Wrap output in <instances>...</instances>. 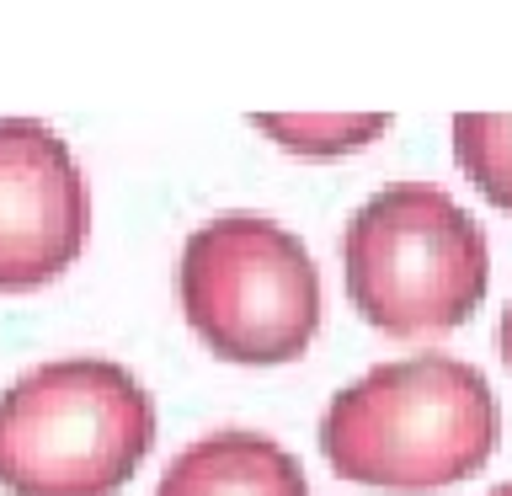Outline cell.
Segmentation results:
<instances>
[{
	"label": "cell",
	"mask_w": 512,
	"mask_h": 496,
	"mask_svg": "<svg viewBox=\"0 0 512 496\" xmlns=\"http://www.w3.org/2000/svg\"><path fill=\"white\" fill-rule=\"evenodd\" d=\"M155 443V400L107 358H59L0 395V486L11 496H118Z\"/></svg>",
	"instance_id": "7a4b0ae2"
},
{
	"label": "cell",
	"mask_w": 512,
	"mask_h": 496,
	"mask_svg": "<svg viewBox=\"0 0 512 496\" xmlns=\"http://www.w3.org/2000/svg\"><path fill=\"white\" fill-rule=\"evenodd\" d=\"M251 123L262 128L272 144H283V150H294V155H310V160L352 155L390 128L384 112H358V118H342V112H326V118H272V112H262V118H251Z\"/></svg>",
	"instance_id": "ba28073f"
},
{
	"label": "cell",
	"mask_w": 512,
	"mask_h": 496,
	"mask_svg": "<svg viewBox=\"0 0 512 496\" xmlns=\"http://www.w3.org/2000/svg\"><path fill=\"white\" fill-rule=\"evenodd\" d=\"M496 342H502V363L512 368V299H507V310H502V331H496Z\"/></svg>",
	"instance_id": "9c48e42d"
},
{
	"label": "cell",
	"mask_w": 512,
	"mask_h": 496,
	"mask_svg": "<svg viewBox=\"0 0 512 496\" xmlns=\"http://www.w3.org/2000/svg\"><path fill=\"white\" fill-rule=\"evenodd\" d=\"M155 496H310L299 459L246 427L208 432L171 459Z\"/></svg>",
	"instance_id": "8992f818"
},
{
	"label": "cell",
	"mask_w": 512,
	"mask_h": 496,
	"mask_svg": "<svg viewBox=\"0 0 512 496\" xmlns=\"http://www.w3.org/2000/svg\"><path fill=\"white\" fill-rule=\"evenodd\" d=\"M502 411L480 368L427 352L379 363L326 406L320 448L336 475L379 491H443L496 454Z\"/></svg>",
	"instance_id": "6da1fadb"
},
{
	"label": "cell",
	"mask_w": 512,
	"mask_h": 496,
	"mask_svg": "<svg viewBox=\"0 0 512 496\" xmlns=\"http://www.w3.org/2000/svg\"><path fill=\"white\" fill-rule=\"evenodd\" d=\"M347 299L374 331L422 342L475 315L491 283L486 230L432 182L374 192L342 235Z\"/></svg>",
	"instance_id": "3957f363"
},
{
	"label": "cell",
	"mask_w": 512,
	"mask_h": 496,
	"mask_svg": "<svg viewBox=\"0 0 512 496\" xmlns=\"http://www.w3.org/2000/svg\"><path fill=\"white\" fill-rule=\"evenodd\" d=\"M454 155L464 176L486 192L496 208L512 214V112H459Z\"/></svg>",
	"instance_id": "52a82bcc"
},
{
	"label": "cell",
	"mask_w": 512,
	"mask_h": 496,
	"mask_svg": "<svg viewBox=\"0 0 512 496\" xmlns=\"http://www.w3.org/2000/svg\"><path fill=\"white\" fill-rule=\"evenodd\" d=\"M182 315L230 363H294L320 326V272L267 214H219L182 246Z\"/></svg>",
	"instance_id": "277c9868"
},
{
	"label": "cell",
	"mask_w": 512,
	"mask_h": 496,
	"mask_svg": "<svg viewBox=\"0 0 512 496\" xmlns=\"http://www.w3.org/2000/svg\"><path fill=\"white\" fill-rule=\"evenodd\" d=\"M91 230L86 171L32 118H0V294H32L75 267Z\"/></svg>",
	"instance_id": "5b68a950"
},
{
	"label": "cell",
	"mask_w": 512,
	"mask_h": 496,
	"mask_svg": "<svg viewBox=\"0 0 512 496\" xmlns=\"http://www.w3.org/2000/svg\"><path fill=\"white\" fill-rule=\"evenodd\" d=\"M491 496H512V480H502V486H496Z\"/></svg>",
	"instance_id": "30bf717a"
}]
</instances>
